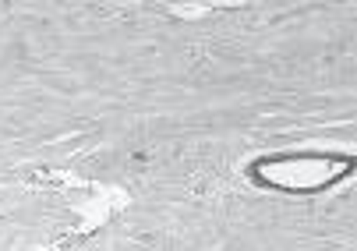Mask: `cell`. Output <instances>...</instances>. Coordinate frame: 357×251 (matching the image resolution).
Masks as SVG:
<instances>
[{"label": "cell", "mask_w": 357, "mask_h": 251, "mask_svg": "<svg viewBox=\"0 0 357 251\" xmlns=\"http://www.w3.org/2000/svg\"><path fill=\"white\" fill-rule=\"evenodd\" d=\"M354 167H357L354 156H343V153H287V156L255 160L251 177L280 191H322L350 177Z\"/></svg>", "instance_id": "6da1fadb"}]
</instances>
